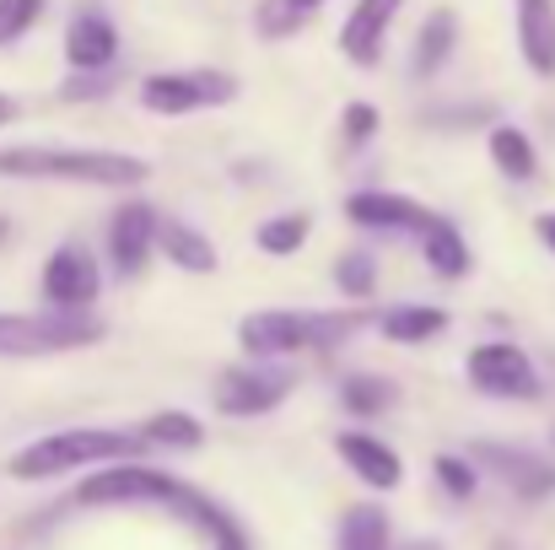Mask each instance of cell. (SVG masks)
<instances>
[{
	"instance_id": "cell-10",
	"label": "cell",
	"mask_w": 555,
	"mask_h": 550,
	"mask_svg": "<svg viewBox=\"0 0 555 550\" xmlns=\"http://www.w3.org/2000/svg\"><path fill=\"white\" fill-rule=\"evenodd\" d=\"M469 459L480 464V475L502 481L518 502H545V497H555V459L524 448V443H475Z\"/></svg>"
},
{
	"instance_id": "cell-6",
	"label": "cell",
	"mask_w": 555,
	"mask_h": 550,
	"mask_svg": "<svg viewBox=\"0 0 555 550\" xmlns=\"http://www.w3.org/2000/svg\"><path fill=\"white\" fill-rule=\"evenodd\" d=\"M464 372L469 383L486 394V399H513V405H534L545 399V378L534 357L513 341H480L469 357H464Z\"/></svg>"
},
{
	"instance_id": "cell-30",
	"label": "cell",
	"mask_w": 555,
	"mask_h": 550,
	"mask_svg": "<svg viewBox=\"0 0 555 550\" xmlns=\"http://www.w3.org/2000/svg\"><path fill=\"white\" fill-rule=\"evenodd\" d=\"M199 535L210 540V550H254L248 535H243V524H237L227 508H210V513L199 519Z\"/></svg>"
},
{
	"instance_id": "cell-18",
	"label": "cell",
	"mask_w": 555,
	"mask_h": 550,
	"mask_svg": "<svg viewBox=\"0 0 555 550\" xmlns=\"http://www.w3.org/2000/svg\"><path fill=\"white\" fill-rule=\"evenodd\" d=\"M448 324H453L448 308H426V303H399V308L377 314V330H383V341H393V346H426V341H437Z\"/></svg>"
},
{
	"instance_id": "cell-15",
	"label": "cell",
	"mask_w": 555,
	"mask_h": 550,
	"mask_svg": "<svg viewBox=\"0 0 555 550\" xmlns=\"http://www.w3.org/2000/svg\"><path fill=\"white\" fill-rule=\"evenodd\" d=\"M335 453L346 459V470L362 486H372V491H399L404 486V459L383 437H372V432H340L335 437Z\"/></svg>"
},
{
	"instance_id": "cell-25",
	"label": "cell",
	"mask_w": 555,
	"mask_h": 550,
	"mask_svg": "<svg viewBox=\"0 0 555 550\" xmlns=\"http://www.w3.org/2000/svg\"><path fill=\"white\" fill-rule=\"evenodd\" d=\"M319 5H330V0H259L254 27H259V38H292V33L308 27V16Z\"/></svg>"
},
{
	"instance_id": "cell-12",
	"label": "cell",
	"mask_w": 555,
	"mask_h": 550,
	"mask_svg": "<svg viewBox=\"0 0 555 550\" xmlns=\"http://www.w3.org/2000/svg\"><path fill=\"white\" fill-rule=\"evenodd\" d=\"M346 216L357 227H367V232H415V238H426L437 227L431 205H421L410 194H393V189H357L346 200Z\"/></svg>"
},
{
	"instance_id": "cell-33",
	"label": "cell",
	"mask_w": 555,
	"mask_h": 550,
	"mask_svg": "<svg viewBox=\"0 0 555 550\" xmlns=\"http://www.w3.org/2000/svg\"><path fill=\"white\" fill-rule=\"evenodd\" d=\"M534 232H540V243H545V248L555 254V210H545V216L534 221Z\"/></svg>"
},
{
	"instance_id": "cell-31",
	"label": "cell",
	"mask_w": 555,
	"mask_h": 550,
	"mask_svg": "<svg viewBox=\"0 0 555 550\" xmlns=\"http://www.w3.org/2000/svg\"><path fill=\"white\" fill-rule=\"evenodd\" d=\"M340 136H346V146H367L372 136H377V108H372V103H346Z\"/></svg>"
},
{
	"instance_id": "cell-32",
	"label": "cell",
	"mask_w": 555,
	"mask_h": 550,
	"mask_svg": "<svg viewBox=\"0 0 555 550\" xmlns=\"http://www.w3.org/2000/svg\"><path fill=\"white\" fill-rule=\"evenodd\" d=\"M98 92H108V76H81L65 87V98H98Z\"/></svg>"
},
{
	"instance_id": "cell-1",
	"label": "cell",
	"mask_w": 555,
	"mask_h": 550,
	"mask_svg": "<svg viewBox=\"0 0 555 550\" xmlns=\"http://www.w3.org/2000/svg\"><path fill=\"white\" fill-rule=\"evenodd\" d=\"M367 324H377L367 303H351V308H259V314L237 319V346L254 362H281V357H297V351H340Z\"/></svg>"
},
{
	"instance_id": "cell-28",
	"label": "cell",
	"mask_w": 555,
	"mask_h": 550,
	"mask_svg": "<svg viewBox=\"0 0 555 550\" xmlns=\"http://www.w3.org/2000/svg\"><path fill=\"white\" fill-rule=\"evenodd\" d=\"M431 470H437V486H442L448 497H459V502H469V497H475V486H480V464H475V459L437 453V459H431Z\"/></svg>"
},
{
	"instance_id": "cell-7",
	"label": "cell",
	"mask_w": 555,
	"mask_h": 550,
	"mask_svg": "<svg viewBox=\"0 0 555 550\" xmlns=\"http://www.w3.org/2000/svg\"><path fill=\"white\" fill-rule=\"evenodd\" d=\"M237 98V76L227 71H157L141 81V108L179 119V114H205Z\"/></svg>"
},
{
	"instance_id": "cell-27",
	"label": "cell",
	"mask_w": 555,
	"mask_h": 550,
	"mask_svg": "<svg viewBox=\"0 0 555 550\" xmlns=\"http://www.w3.org/2000/svg\"><path fill=\"white\" fill-rule=\"evenodd\" d=\"M335 286H340L351 303H367L372 292H377V259H372L367 248L340 254V265H335Z\"/></svg>"
},
{
	"instance_id": "cell-17",
	"label": "cell",
	"mask_w": 555,
	"mask_h": 550,
	"mask_svg": "<svg viewBox=\"0 0 555 550\" xmlns=\"http://www.w3.org/2000/svg\"><path fill=\"white\" fill-rule=\"evenodd\" d=\"M453 49H459V11H448V5H437L426 22H421V33H415V49H410V71L426 81V76H437L448 60H453Z\"/></svg>"
},
{
	"instance_id": "cell-9",
	"label": "cell",
	"mask_w": 555,
	"mask_h": 550,
	"mask_svg": "<svg viewBox=\"0 0 555 550\" xmlns=\"http://www.w3.org/2000/svg\"><path fill=\"white\" fill-rule=\"evenodd\" d=\"M297 388V372L275 362H248V367H227L210 388L221 415H270L275 405H286Z\"/></svg>"
},
{
	"instance_id": "cell-13",
	"label": "cell",
	"mask_w": 555,
	"mask_h": 550,
	"mask_svg": "<svg viewBox=\"0 0 555 550\" xmlns=\"http://www.w3.org/2000/svg\"><path fill=\"white\" fill-rule=\"evenodd\" d=\"M114 60H119V27L108 22V11L81 5L65 22V65L81 71V76H108Z\"/></svg>"
},
{
	"instance_id": "cell-29",
	"label": "cell",
	"mask_w": 555,
	"mask_h": 550,
	"mask_svg": "<svg viewBox=\"0 0 555 550\" xmlns=\"http://www.w3.org/2000/svg\"><path fill=\"white\" fill-rule=\"evenodd\" d=\"M43 16V0H0V49H11L16 38H27Z\"/></svg>"
},
{
	"instance_id": "cell-19",
	"label": "cell",
	"mask_w": 555,
	"mask_h": 550,
	"mask_svg": "<svg viewBox=\"0 0 555 550\" xmlns=\"http://www.w3.org/2000/svg\"><path fill=\"white\" fill-rule=\"evenodd\" d=\"M421 254H426V270H431V276H442V281H464V276H469V265H475V254H469L464 232H459L448 216H437V227L421 238Z\"/></svg>"
},
{
	"instance_id": "cell-16",
	"label": "cell",
	"mask_w": 555,
	"mask_h": 550,
	"mask_svg": "<svg viewBox=\"0 0 555 550\" xmlns=\"http://www.w3.org/2000/svg\"><path fill=\"white\" fill-rule=\"evenodd\" d=\"M518 11V54L534 76H555V0H513Z\"/></svg>"
},
{
	"instance_id": "cell-4",
	"label": "cell",
	"mask_w": 555,
	"mask_h": 550,
	"mask_svg": "<svg viewBox=\"0 0 555 550\" xmlns=\"http://www.w3.org/2000/svg\"><path fill=\"white\" fill-rule=\"evenodd\" d=\"M81 508H173L179 519H189L199 529V519L216 508L205 491L184 486L179 475H168L152 459H130V464H103L76 486Z\"/></svg>"
},
{
	"instance_id": "cell-34",
	"label": "cell",
	"mask_w": 555,
	"mask_h": 550,
	"mask_svg": "<svg viewBox=\"0 0 555 550\" xmlns=\"http://www.w3.org/2000/svg\"><path fill=\"white\" fill-rule=\"evenodd\" d=\"M16 114H22V108H16V98H5V92H0V130H5Z\"/></svg>"
},
{
	"instance_id": "cell-21",
	"label": "cell",
	"mask_w": 555,
	"mask_h": 550,
	"mask_svg": "<svg viewBox=\"0 0 555 550\" xmlns=\"http://www.w3.org/2000/svg\"><path fill=\"white\" fill-rule=\"evenodd\" d=\"M335 550H393V524L377 502H357L340 513V529H335Z\"/></svg>"
},
{
	"instance_id": "cell-22",
	"label": "cell",
	"mask_w": 555,
	"mask_h": 550,
	"mask_svg": "<svg viewBox=\"0 0 555 550\" xmlns=\"http://www.w3.org/2000/svg\"><path fill=\"white\" fill-rule=\"evenodd\" d=\"M486 152H491V163H496L502 179L529 183L540 174V152H534V141H529L518 125H496V130L486 136Z\"/></svg>"
},
{
	"instance_id": "cell-23",
	"label": "cell",
	"mask_w": 555,
	"mask_h": 550,
	"mask_svg": "<svg viewBox=\"0 0 555 550\" xmlns=\"http://www.w3.org/2000/svg\"><path fill=\"white\" fill-rule=\"evenodd\" d=\"M340 405L351 410V415H383V410H393L399 405V383H388V378H377V372H351L346 383H340Z\"/></svg>"
},
{
	"instance_id": "cell-3",
	"label": "cell",
	"mask_w": 555,
	"mask_h": 550,
	"mask_svg": "<svg viewBox=\"0 0 555 550\" xmlns=\"http://www.w3.org/2000/svg\"><path fill=\"white\" fill-rule=\"evenodd\" d=\"M146 157L108 146H0V179L38 183H92V189H135L146 183Z\"/></svg>"
},
{
	"instance_id": "cell-20",
	"label": "cell",
	"mask_w": 555,
	"mask_h": 550,
	"mask_svg": "<svg viewBox=\"0 0 555 550\" xmlns=\"http://www.w3.org/2000/svg\"><path fill=\"white\" fill-rule=\"evenodd\" d=\"M157 254H168L179 270L189 276H210L221 259H216V243L199 232V227H189V221H163V238H157Z\"/></svg>"
},
{
	"instance_id": "cell-8",
	"label": "cell",
	"mask_w": 555,
	"mask_h": 550,
	"mask_svg": "<svg viewBox=\"0 0 555 550\" xmlns=\"http://www.w3.org/2000/svg\"><path fill=\"white\" fill-rule=\"evenodd\" d=\"M38 292H43V308L92 314L98 297H103V270H98V259L81 243H60L43 259V270H38Z\"/></svg>"
},
{
	"instance_id": "cell-36",
	"label": "cell",
	"mask_w": 555,
	"mask_h": 550,
	"mask_svg": "<svg viewBox=\"0 0 555 550\" xmlns=\"http://www.w3.org/2000/svg\"><path fill=\"white\" fill-rule=\"evenodd\" d=\"M5 232H11V221H5V216H0V238H5Z\"/></svg>"
},
{
	"instance_id": "cell-11",
	"label": "cell",
	"mask_w": 555,
	"mask_h": 550,
	"mask_svg": "<svg viewBox=\"0 0 555 550\" xmlns=\"http://www.w3.org/2000/svg\"><path fill=\"white\" fill-rule=\"evenodd\" d=\"M157 238H163V216H157V205H146V200H125V205H114V221H108V259H114V270H119L125 281H135V276L152 265Z\"/></svg>"
},
{
	"instance_id": "cell-24",
	"label": "cell",
	"mask_w": 555,
	"mask_h": 550,
	"mask_svg": "<svg viewBox=\"0 0 555 550\" xmlns=\"http://www.w3.org/2000/svg\"><path fill=\"white\" fill-rule=\"evenodd\" d=\"M308 232H313V216H308V210H281V216L259 221L254 243H259L264 254H275V259H292V254H302Z\"/></svg>"
},
{
	"instance_id": "cell-35",
	"label": "cell",
	"mask_w": 555,
	"mask_h": 550,
	"mask_svg": "<svg viewBox=\"0 0 555 550\" xmlns=\"http://www.w3.org/2000/svg\"><path fill=\"white\" fill-rule=\"evenodd\" d=\"M393 550H442V540H426V535H421V540H399Z\"/></svg>"
},
{
	"instance_id": "cell-5",
	"label": "cell",
	"mask_w": 555,
	"mask_h": 550,
	"mask_svg": "<svg viewBox=\"0 0 555 550\" xmlns=\"http://www.w3.org/2000/svg\"><path fill=\"white\" fill-rule=\"evenodd\" d=\"M108 335V324L98 314H60V308H38V314H0V357L33 362V357H70L87 351Z\"/></svg>"
},
{
	"instance_id": "cell-14",
	"label": "cell",
	"mask_w": 555,
	"mask_h": 550,
	"mask_svg": "<svg viewBox=\"0 0 555 550\" xmlns=\"http://www.w3.org/2000/svg\"><path fill=\"white\" fill-rule=\"evenodd\" d=\"M399 5L404 0H357L351 5V16L340 22V54L351 65H362V71L383 65V43H388V27H393Z\"/></svg>"
},
{
	"instance_id": "cell-26",
	"label": "cell",
	"mask_w": 555,
	"mask_h": 550,
	"mask_svg": "<svg viewBox=\"0 0 555 550\" xmlns=\"http://www.w3.org/2000/svg\"><path fill=\"white\" fill-rule=\"evenodd\" d=\"M152 448H199L205 443V426L189 415V410H157L146 426H135Z\"/></svg>"
},
{
	"instance_id": "cell-2",
	"label": "cell",
	"mask_w": 555,
	"mask_h": 550,
	"mask_svg": "<svg viewBox=\"0 0 555 550\" xmlns=\"http://www.w3.org/2000/svg\"><path fill=\"white\" fill-rule=\"evenodd\" d=\"M146 448L152 443L141 432H125V426H65V432H49V437L27 443L11 459V481L38 486V481H60L70 470L130 464V459H146Z\"/></svg>"
}]
</instances>
